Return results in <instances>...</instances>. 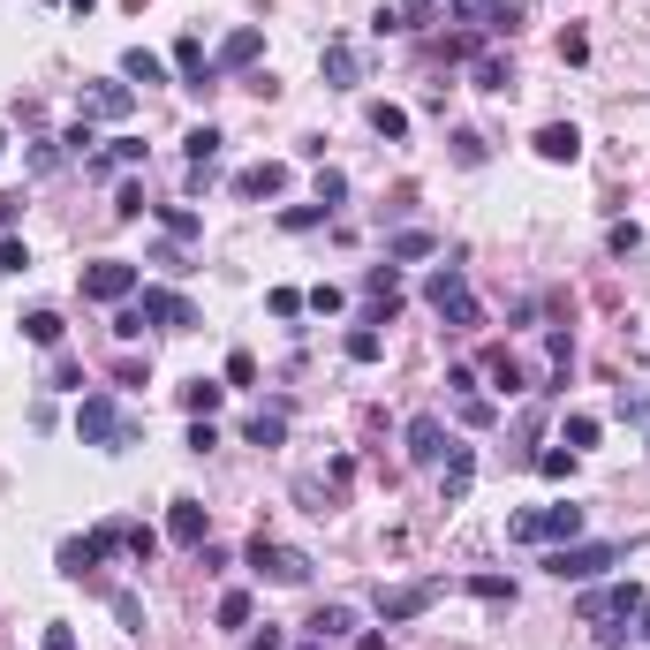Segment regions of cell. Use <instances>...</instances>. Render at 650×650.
Listing matches in <instances>:
<instances>
[{"label": "cell", "mask_w": 650, "mask_h": 650, "mask_svg": "<svg viewBox=\"0 0 650 650\" xmlns=\"http://www.w3.org/2000/svg\"><path fill=\"white\" fill-rule=\"evenodd\" d=\"M635 605H643V590H635V582H613V590H582L575 620H582V628H598V643H605V650H620V643H628Z\"/></svg>", "instance_id": "1"}, {"label": "cell", "mask_w": 650, "mask_h": 650, "mask_svg": "<svg viewBox=\"0 0 650 650\" xmlns=\"http://www.w3.org/2000/svg\"><path fill=\"white\" fill-rule=\"evenodd\" d=\"M507 537L514 545H575L582 537V507L575 499H560V507H522V514H507Z\"/></svg>", "instance_id": "2"}, {"label": "cell", "mask_w": 650, "mask_h": 650, "mask_svg": "<svg viewBox=\"0 0 650 650\" xmlns=\"http://www.w3.org/2000/svg\"><path fill=\"white\" fill-rule=\"evenodd\" d=\"M76 439H84V446H106V454H114V446L137 439V416L121 409L114 394H84V401H76Z\"/></svg>", "instance_id": "3"}, {"label": "cell", "mask_w": 650, "mask_h": 650, "mask_svg": "<svg viewBox=\"0 0 650 650\" xmlns=\"http://www.w3.org/2000/svg\"><path fill=\"white\" fill-rule=\"evenodd\" d=\"M424 303L439 310L454 333H477L484 325V310H477V295H469V280H462V265H439V273L424 280Z\"/></svg>", "instance_id": "4"}, {"label": "cell", "mask_w": 650, "mask_h": 650, "mask_svg": "<svg viewBox=\"0 0 650 650\" xmlns=\"http://www.w3.org/2000/svg\"><path fill=\"white\" fill-rule=\"evenodd\" d=\"M613 560H620V545H613V537H598V545H582V537H575V545H560L545 567H552L560 582H590V575H605Z\"/></svg>", "instance_id": "5"}, {"label": "cell", "mask_w": 650, "mask_h": 650, "mask_svg": "<svg viewBox=\"0 0 650 650\" xmlns=\"http://www.w3.org/2000/svg\"><path fill=\"white\" fill-rule=\"evenodd\" d=\"M129 303H137L144 325H167V333H189V325H197V303H189L182 288H137Z\"/></svg>", "instance_id": "6"}, {"label": "cell", "mask_w": 650, "mask_h": 650, "mask_svg": "<svg viewBox=\"0 0 650 650\" xmlns=\"http://www.w3.org/2000/svg\"><path fill=\"white\" fill-rule=\"evenodd\" d=\"M144 280H137V265L129 257H99V265H84V295L91 303H129Z\"/></svg>", "instance_id": "7"}, {"label": "cell", "mask_w": 650, "mask_h": 650, "mask_svg": "<svg viewBox=\"0 0 650 650\" xmlns=\"http://www.w3.org/2000/svg\"><path fill=\"white\" fill-rule=\"evenodd\" d=\"M250 567H257V575H273V582H288V590L310 582V560L295 545H273V537H250Z\"/></svg>", "instance_id": "8"}, {"label": "cell", "mask_w": 650, "mask_h": 650, "mask_svg": "<svg viewBox=\"0 0 650 650\" xmlns=\"http://www.w3.org/2000/svg\"><path fill=\"white\" fill-rule=\"evenodd\" d=\"M431 598H439V582H394V590H378V620H386V628H394V620H416Z\"/></svg>", "instance_id": "9"}, {"label": "cell", "mask_w": 650, "mask_h": 650, "mask_svg": "<svg viewBox=\"0 0 650 650\" xmlns=\"http://www.w3.org/2000/svg\"><path fill=\"white\" fill-rule=\"evenodd\" d=\"M530 144H537V159H545V167H575V159H582V129H575V121H545Z\"/></svg>", "instance_id": "10"}, {"label": "cell", "mask_w": 650, "mask_h": 650, "mask_svg": "<svg viewBox=\"0 0 650 650\" xmlns=\"http://www.w3.org/2000/svg\"><path fill=\"white\" fill-rule=\"evenodd\" d=\"M454 23H477V31H514V23H522V0H454Z\"/></svg>", "instance_id": "11"}, {"label": "cell", "mask_w": 650, "mask_h": 650, "mask_svg": "<svg viewBox=\"0 0 650 650\" xmlns=\"http://www.w3.org/2000/svg\"><path fill=\"white\" fill-rule=\"evenodd\" d=\"M446 446H454V439H446V424H439V416H409V462H446Z\"/></svg>", "instance_id": "12"}, {"label": "cell", "mask_w": 650, "mask_h": 650, "mask_svg": "<svg viewBox=\"0 0 650 650\" xmlns=\"http://www.w3.org/2000/svg\"><path fill=\"white\" fill-rule=\"evenodd\" d=\"M167 537H174V545H205V537H212L205 499H174V507H167Z\"/></svg>", "instance_id": "13"}, {"label": "cell", "mask_w": 650, "mask_h": 650, "mask_svg": "<svg viewBox=\"0 0 650 650\" xmlns=\"http://www.w3.org/2000/svg\"><path fill=\"white\" fill-rule=\"evenodd\" d=\"M76 106H84V121H121L129 106H137V91H129V84H91Z\"/></svg>", "instance_id": "14"}, {"label": "cell", "mask_w": 650, "mask_h": 650, "mask_svg": "<svg viewBox=\"0 0 650 650\" xmlns=\"http://www.w3.org/2000/svg\"><path fill=\"white\" fill-rule=\"evenodd\" d=\"M174 76H182L189 91H205L212 76H220V69H212V53H205V38H182V46H174Z\"/></svg>", "instance_id": "15"}, {"label": "cell", "mask_w": 650, "mask_h": 650, "mask_svg": "<svg viewBox=\"0 0 650 650\" xmlns=\"http://www.w3.org/2000/svg\"><path fill=\"white\" fill-rule=\"evenodd\" d=\"M280 189H288V167H280V159H257V167L235 174V197H280Z\"/></svg>", "instance_id": "16"}, {"label": "cell", "mask_w": 650, "mask_h": 650, "mask_svg": "<svg viewBox=\"0 0 650 650\" xmlns=\"http://www.w3.org/2000/svg\"><path fill=\"white\" fill-rule=\"evenodd\" d=\"M257 53H265V31H257V23H242V31H235V38H227V46H220V53H212V69H250Z\"/></svg>", "instance_id": "17"}, {"label": "cell", "mask_w": 650, "mask_h": 650, "mask_svg": "<svg viewBox=\"0 0 650 650\" xmlns=\"http://www.w3.org/2000/svg\"><path fill=\"white\" fill-rule=\"evenodd\" d=\"M416 257H439V235H431V227H401V235L386 242V265H416Z\"/></svg>", "instance_id": "18"}, {"label": "cell", "mask_w": 650, "mask_h": 650, "mask_svg": "<svg viewBox=\"0 0 650 650\" xmlns=\"http://www.w3.org/2000/svg\"><path fill=\"white\" fill-rule=\"evenodd\" d=\"M469 477H477V454L469 446H446V477H439V492H446V507L469 492Z\"/></svg>", "instance_id": "19"}, {"label": "cell", "mask_w": 650, "mask_h": 650, "mask_svg": "<svg viewBox=\"0 0 650 650\" xmlns=\"http://www.w3.org/2000/svg\"><path fill=\"white\" fill-rule=\"evenodd\" d=\"M325 84L333 91L356 84V46H348V38H325Z\"/></svg>", "instance_id": "20"}, {"label": "cell", "mask_w": 650, "mask_h": 650, "mask_svg": "<svg viewBox=\"0 0 650 650\" xmlns=\"http://www.w3.org/2000/svg\"><path fill=\"white\" fill-rule=\"evenodd\" d=\"M363 288H371L378 325H386V318H394V303H401V273H394V265H371V280H363Z\"/></svg>", "instance_id": "21"}, {"label": "cell", "mask_w": 650, "mask_h": 650, "mask_svg": "<svg viewBox=\"0 0 650 650\" xmlns=\"http://www.w3.org/2000/svg\"><path fill=\"white\" fill-rule=\"evenodd\" d=\"M242 439H250V446H280V439H288V409H257L250 424H242Z\"/></svg>", "instance_id": "22"}, {"label": "cell", "mask_w": 650, "mask_h": 650, "mask_svg": "<svg viewBox=\"0 0 650 650\" xmlns=\"http://www.w3.org/2000/svg\"><path fill=\"white\" fill-rule=\"evenodd\" d=\"M121 76H129V84H167V61L144 53V46H129V53H121Z\"/></svg>", "instance_id": "23"}, {"label": "cell", "mask_w": 650, "mask_h": 650, "mask_svg": "<svg viewBox=\"0 0 650 650\" xmlns=\"http://www.w3.org/2000/svg\"><path fill=\"white\" fill-rule=\"evenodd\" d=\"M220 129H212V121H205V129H189V137H182V152H189V167H197V174H205L212 167V159H220Z\"/></svg>", "instance_id": "24"}, {"label": "cell", "mask_w": 650, "mask_h": 650, "mask_svg": "<svg viewBox=\"0 0 650 650\" xmlns=\"http://www.w3.org/2000/svg\"><path fill=\"white\" fill-rule=\"evenodd\" d=\"M348 628H356V613H348V605H318V613H310V635H318V643H341Z\"/></svg>", "instance_id": "25"}, {"label": "cell", "mask_w": 650, "mask_h": 650, "mask_svg": "<svg viewBox=\"0 0 650 650\" xmlns=\"http://www.w3.org/2000/svg\"><path fill=\"white\" fill-rule=\"evenodd\" d=\"M469 76H477V91H514V69L499 61V53H477V61H469Z\"/></svg>", "instance_id": "26"}, {"label": "cell", "mask_w": 650, "mask_h": 650, "mask_svg": "<svg viewBox=\"0 0 650 650\" xmlns=\"http://www.w3.org/2000/svg\"><path fill=\"white\" fill-rule=\"evenodd\" d=\"M61 333H69L61 310H31V318H23V341H38V348H61Z\"/></svg>", "instance_id": "27"}, {"label": "cell", "mask_w": 650, "mask_h": 650, "mask_svg": "<svg viewBox=\"0 0 650 650\" xmlns=\"http://www.w3.org/2000/svg\"><path fill=\"white\" fill-rule=\"evenodd\" d=\"M220 394H227L220 378H189V386H182V409H189V416H212V409H220Z\"/></svg>", "instance_id": "28"}, {"label": "cell", "mask_w": 650, "mask_h": 650, "mask_svg": "<svg viewBox=\"0 0 650 650\" xmlns=\"http://www.w3.org/2000/svg\"><path fill=\"white\" fill-rule=\"evenodd\" d=\"M371 129H378L386 144H401V137H409V114H401L394 99H378V106H371Z\"/></svg>", "instance_id": "29"}, {"label": "cell", "mask_w": 650, "mask_h": 650, "mask_svg": "<svg viewBox=\"0 0 650 650\" xmlns=\"http://www.w3.org/2000/svg\"><path fill=\"white\" fill-rule=\"evenodd\" d=\"M378 356H386L378 325H356V333H348V363H378Z\"/></svg>", "instance_id": "30"}, {"label": "cell", "mask_w": 650, "mask_h": 650, "mask_svg": "<svg viewBox=\"0 0 650 650\" xmlns=\"http://www.w3.org/2000/svg\"><path fill=\"white\" fill-rule=\"evenodd\" d=\"M560 446H567V454H582V446H598V416H567Z\"/></svg>", "instance_id": "31"}, {"label": "cell", "mask_w": 650, "mask_h": 650, "mask_svg": "<svg viewBox=\"0 0 650 650\" xmlns=\"http://www.w3.org/2000/svg\"><path fill=\"white\" fill-rule=\"evenodd\" d=\"M114 620L129 635H144V598H137V590H114Z\"/></svg>", "instance_id": "32"}, {"label": "cell", "mask_w": 650, "mask_h": 650, "mask_svg": "<svg viewBox=\"0 0 650 650\" xmlns=\"http://www.w3.org/2000/svg\"><path fill=\"white\" fill-rule=\"evenodd\" d=\"M469 590H477L484 605H514V582L507 575H469Z\"/></svg>", "instance_id": "33"}, {"label": "cell", "mask_w": 650, "mask_h": 650, "mask_svg": "<svg viewBox=\"0 0 650 650\" xmlns=\"http://www.w3.org/2000/svg\"><path fill=\"white\" fill-rule=\"evenodd\" d=\"M341 197H348V174H341V167H318V205L333 212Z\"/></svg>", "instance_id": "34"}, {"label": "cell", "mask_w": 650, "mask_h": 650, "mask_svg": "<svg viewBox=\"0 0 650 650\" xmlns=\"http://www.w3.org/2000/svg\"><path fill=\"white\" fill-rule=\"evenodd\" d=\"M220 628H250V590H227L220 598Z\"/></svg>", "instance_id": "35"}, {"label": "cell", "mask_w": 650, "mask_h": 650, "mask_svg": "<svg viewBox=\"0 0 650 650\" xmlns=\"http://www.w3.org/2000/svg\"><path fill=\"white\" fill-rule=\"evenodd\" d=\"M341 303H348V295L333 288V280H318V288L303 295V310H318V318H333V310H341Z\"/></svg>", "instance_id": "36"}, {"label": "cell", "mask_w": 650, "mask_h": 650, "mask_svg": "<svg viewBox=\"0 0 650 650\" xmlns=\"http://www.w3.org/2000/svg\"><path fill=\"white\" fill-rule=\"evenodd\" d=\"M492 416H499V409H492V401L477 394V386H469V394H462V424H469V431H484V424H492Z\"/></svg>", "instance_id": "37"}, {"label": "cell", "mask_w": 650, "mask_h": 650, "mask_svg": "<svg viewBox=\"0 0 650 650\" xmlns=\"http://www.w3.org/2000/svg\"><path fill=\"white\" fill-rule=\"evenodd\" d=\"M492 378H499V394H522V363H514L507 348H499V356H492Z\"/></svg>", "instance_id": "38"}, {"label": "cell", "mask_w": 650, "mask_h": 650, "mask_svg": "<svg viewBox=\"0 0 650 650\" xmlns=\"http://www.w3.org/2000/svg\"><path fill=\"white\" fill-rule=\"evenodd\" d=\"M605 250H613V257H628V250H643V227H635V220H620V227H613V235H605Z\"/></svg>", "instance_id": "39"}, {"label": "cell", "mask_w": 650, "mask_h": 650, "mask_svg": "<svg viewBox=\"0 0 650 650\" xmlns=\"http://www.w3.org/2000/svg\"><path fill=\"white\" fill-rule=\"evenodd\" d=\"M159 220H167V235H197V227H205V220H197V212H189V205H167V212H159Z\"/></svg>", "instance_id": "40"}, {"label": "cell", "mask_w": 650, "mask_h": 650, "mask_svg": "<svg viewBox=\"0 0 650 650\" xmlns=\"http://www.w3.org/2000/svg\"><path fill=\"white\" fill-rule=\"evenodd\" d=\"M560 61H567V69H582V61H590V38H582V31H560Z\"/></svg>", "instance_id": "41"}, {"label": "cell", "mask_w": 650, "mask_h": 650, "mask_svg": "<svg viewBox=\"0 0 650 650\" xmlns=\"http://www.w3.org/2000/svg\"><path fill=\"white\" fill-rule=\"evenodd\" d=\"M38 650H76V628H69V620H46V635H38Z\"/></svg>", "instance_id": "42"}, {"label": "cell", "mask_w": 650, "mask_h": 650, "mask_svg": "<svg viewBox=\"0 0 650 650\" xmlns=\"http://www.w3.org/2000/svg\"><path fill=\"white\" fill-rule=\"evenodd\" d=\"M454 159H462V167H484V137H477V129H462V137H454Z\"/></svg>", "instance_id": "43"}, {"label": "cell", "mask_w": 650, "mask_h": 650, "mask_svg": "<svg viewBox=\"0 0 650 650\" xmlns=\"http://www.w3.org/2000/svg\"><path fill=\"white\" fill-rule=\"evenodd\" d=\"M325 220V205H288L280 212V227H295V235H303V227H318Z\"/></svg>", "instance_id": "44"}, {"label": "cell", "mask_w": 650, "mask_h": 650, "mask_svg": "<svg viewBox=\"0 0 650 650\" xmlns=\"http://www.w3.org/2000/svg\"><path fill=\"white\" fill-rule=\"evenodd\" d=\"M23 265H31V250H23V235H8L0 242V273H23Z\"/></svg>", "instance_id": "45"}, {"label": "cell", "mask_w": 650, "mask_h": 650, "mask_svg": "<svg viewBox=\"0 0 650 650\" xmlns=\"http://www.w3.org/2000/svg\"><path fill=\"white\" fill-rule=\"evenodd\" d=\"M212 446H220V431H212V416H197L189 424V454H212Z\"/></svg>", "instance_id": "46"}, {"label": "cell", "mask_w": 650, "mask_h": 650, "mask_svg": "<svg viewBox=\"0 0 650 650\" xmlns=\"http://www.w3.org/2000/svg\"><path fill=\"white\" fill-rule=\"evenodd\" d=\"M537 469H545V477H567V469H575V454H567V446H545V454H537Z\"/></svg>", "instance_id": "47"}, {"label": "cell", "mask_w": 650, "mask_h": 650, "mask_svg": "<svg viewBox=\"0 0 650 650\" xmlns=\"http://www.w3.org/2000/svg\"><path fill=\"white\" fill-rule=\"evenodd\" d=\"M250 378H257V356H242V348H235V356H227V386H250Z\"/></svg>", "instance_id": "48"}, {"label": "cell", "mask_w": 650, "mask_h": 650, "mask_svg": "<svg viewBox=\"0 0 650 650\" xmlns=\"http://www.w3.org/2000/svg\"><path fill=\"white\" fill-rule=\"evenodd\" d=\"M137 212H144V189L129 182V189H121V197H114V220H137Z\"/></svg>", "instance_id": "49"}, {"label": "cell", "mask_w": 650, "mask_h": 650, "mask_svg": "<svg viewBox=\"0 0 650 650\" xmlns=\"http://www.w3.org/2000/svg\"><path fill=\"white\" fill-rule=\"evenodd\" d=\"M242 650H288V635H280V628H265V635H250Z\"/></svg>", "instance_id": "50"}, {"label": "cell", "mask_w": 650, "mask_h": 650, "mask_svg": "<svg viewBox=\"0 0 650 650\" xmlns=\"http://www.w3.org/2000/svg\"><path fill=\"white\" fill-rule=\"evenodd\" d=\"M628 635H635V643H650V598L635 605V628H628Z\"/></svg>", "instance_id": "51"}, {"label": "cell", "mask_w": 650, "mask_h": 650, "mask_svg": "<svg viewBox=\"0 0 650 650\" xmlns=\"http://www.w3.org/2000/svg\"><path fill=\"white\" fill-rule=\"evenodd\" d=\"M69 8H76V16H91V8H99V0H69Z\"/></svg>", "instance_id": "52"}, {"label": "cell", "mask_w": 650, "mask_h": 650, "mask_svg": "<svg viewBox=\"0 0 650 650\" xmlns=\"http://www.w3.org/2000/svg\"><path fill=\"white\" fill-rule=\"evenodd\" d=\"M0 152H8V129H0Z\"/></svg>", "instance_id": "53"}]
</instances>
